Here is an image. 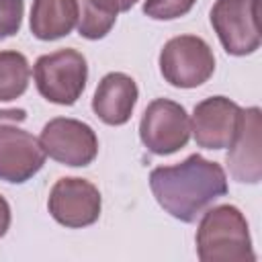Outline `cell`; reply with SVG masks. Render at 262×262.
Instances as JSON below:
<instances>
[{
  "label": "cell",
  "instance_id": "obj_18",
  "mask_svg": "<svg viewBox=\"0 0 262 262\" xmlns=\"http://www.w3.org/2000/svg\"><path fill=\"white\" fill-rule=\"evenodd\" d=\"M27 119L25 108H0V123H20Z\"/></svg>",
  "mask_w": 262,
  "mask_h": 262
},
{
  "label": "cell",
  "instance_id": "obj_19",
  "mask_svg": "<svg viewBox=\"0 0 262 262\" xmlns=\"http://www.w3.org/2000/svg\"><path fill=\"white\" fill-rule=\"evenodd\" d=\"M8 227H10V207L6 199L0 194V237L8 231Z\"/></svg>",
  "mask_w": 262,
  "mask_h": 262
},
{
  "label": "cell",
  "instance_id": "obj_10",
  "mask_svg": "<svg viewBox=\"0 0 262 262\" xmlns=\"http://www.w3.org/2000/svg\"><path fill=\"white\" fill-rule=\"evenodd\" d=\"M239 113L242 108L225 96H211L201 100L194 106L190 123V133L194 135L196 145L205 149L229 147L237 129Z\"/></svg>",
  "mask_w": 262,
  "mask_h": 262
},
{
  "label": "cell",
  "instance_id": "obj_11",
  "mask_svg": "<svg viewBox=\"0 0 262 262\" xmlns=\"http://www.w3.org/2000/svg\"><path fill=\"white\" fill-rule=\"evenodd\" d=\"M260 108L250 106L242 108L235 135L229 143V151L225 156L229 174L237 182L256 184L262 178L260 164Z\"/></svg>",
  "mask_w": 262,
  "mask_h": 262
},
{
  "label": "cell",
  "instance_id": "obj_8",
  "mask_svg": "<svg viewBox=\"0 0 262 262\" xmlns=\"http://www.w3.org/2000/svg\"><path fill=\"white\" fill-rule=\"evenodd\" d=\"M102 199L98 188L84 178H59L47 201L51 217L63 227H88L100 217Z\"/></svg>",
  "mask_w": 262,
  "mask_h": 262
},
{
  "label": "cell",
  "instance_id": "obj_14",
  "mask_svg": "<svg viewBox=\"0 0 262 262\" xmlns=\"http://www.w3.org/2000/svg\"><path fill=\"white\" fill-rule=\"evenodd\" d=\"M78 2V33L84 39H102L115 25L121 12L119 0H76Z\"/></svg>",
  "mask_w": 262,
  "mask_h": 262
},
{
  "label": "cell",
  "instance_id": "obj_16",
  "mask_svg": "<svg viewBox=\"0 0 262 262\" xmlns=\"http://www.w3.org/2000/svg\"><path fill=\"white\" fill-rule=\"evenodd\" d=\"M196 0H145L143 14L154 20H174L190 12Z\"/></svg>",
  "mask_w": 262,
  "mask_h": 262
},
{
  "label": "cell",
  "instance_id": "obj_6",
  "mask_svg": "<svg viewBox=\"0 0 262 262\" xmlns=\"http://www.w3.org/2000/svg\"><path fill=\"white\" fill-rule=\"evenodd\" d=\"M139 137L156 156H170L182 149L190 139V121L184 106L168 98L151 100L141 117Z\"/></svg>",
  "mask_w": 262,
  "mask_h": 262
},
{
  "label": "cell",
  "instance_id": "obj_15",
  "mask_svg": "<svg viewBox=\"0 0 262 262\" xmlns=\"http://www.w3.org/2000/svg\"><path fill=\"white\" fill-rule=\"evenodd\" d=\"M31 68L23 53L0 51V102H8L25 94Z\"/></svg>",
  "mask_w": 262,
  "mask_h": 262
},
{
  "label": "cell",
  "instance_id": "obj_3",
  "mask_svg": "<svg viewBox=\"0 0 262 262\" xmlns=\"http://www.w3.org/2000/svg\"><path fill=\"white\" fill-rule=\"evenodd\" d=\"M33 76L35 86L45 100L70 106L82 96L86 88V57L76 49H59L41 55L35 61Z\"/></svg>",
  "mask_w": 262,
  "mask_h": 262
},
{
  "label": "cell",
  "instance_id": "obj_17",
  "mask_svg": "<svg viewBox=\"0 0 262 262\" xmlns=\"http://www.w3.org/2000/svg\"><path fill=\"white\" fill-rule=\"evenodd\" d=\"M25 0H0V41L18 33Z\"/></svg>",
  "mask_w": 262,
  "mask_h": 262
},
{
  "label": "cell",
  "instance_id": "obj_9",
  "mask_svg": "<svg viewBox=\"0 0 262 262\" xmlns=\"http://www.w3.org/2000/svg\"><path fill=\"white\" fill-rule=\"evenodd\" d=\"M45 164V151L29 131L0 123V180L23 184Z\"/></svg>",
  "mask_w": 262,
  "mask_h": 262
},
{
  "label": "cell",
  "instance_id": "obj_5",
  "mask_svg": "<svg viewBox=\"0 0 262 262\" xmlns=\"http://www.w3.org/2000/svg\"><path fill=\"white\" fill-rule=\"evenodd\" d=\"M260 0H217L211 25L229 55H250L260 47Z\"/></svg>",
  "mask_w": 262,
  "mask_h": 262
},
{
  "label": "cell",
  "instance_id": "obj_1",
  "mask_svg": "<svg viewBox=\"0 0 262 262\" xmlns=\"http://www.w3.org/2000/svg\"><path fill=\"white\" fill-rule=\"evenodd\" d=\"M149 186L158 205L184 223L196 221L219 196L227 194L223 168L199 154L188 156L176 166L154 168Z\"/></svg>",
  "mask_w": 262,
  "mask_h": 262
},
{
  "label": "cell",
  "instance_id": "obj_12",
  "mask_svg": "<svg viewBox=\"0 0 262 262\" xmlns=\"http://www.w3.org/2000/svg\"><path fill=\"white\" fill-rule=\"evenodd\" d=\"M137 84L123 72L106 74L94 92L92 111L106 125H125L137 102Z\"/></svg>",
  "mask_w": 262,
  "mask_h": 262
},
{
  "label": "cell",
  "instance_id": "obj_4",
  "mask_svg": "<svg viewBox=\"0 0 262 262\" xmlns=\"http://www.w3.org/2000/svg\"><path fill=\"white\" fill-rule=\"evenodd\" d=\"M160 72L176 88H196L215 72L211 47L196 35L172 37L160 53Z\"/></svg>",
  "mask_w": 262,
  "mask_h": 262
},
{
  "label": "cell",
  "instance_id": "obj_13",
  "mask_svg": "<svg viewBox=\"0 0 262 262\" xmlns=\"http://www.w3.org/2000/svg\"><path fill=\"white\" fill-rule=\"evenodd\" d=\"M78 23L76 0H33L31 33L41 41H55L72 33Z\"/></svg>",
  "mask_w": 262,
  "mask_h": 262
},
{
  "label": "cell",
  "instance_id": "obj_7",
  "mask_svg": "<svg viewBox=\"0 0 262 262\" xmlns=\"http://www.w3.org/2000/svg\"><path fill=\"white\" fill-rule=\"evenodd\" d=\"M39 143L45 156L74 168L92 164L98 154V139L92 127L66 117L51 119L43 127Z\"/></svg>",
  "mask_w": 262,
  "mask_h": 262
},
{
  "label": "cell",
  "instance_id": "obj_2",
  "mask_svg": "<svg viewBox=\"0 0 262 262\" xmlns=\"http://www.w3.org/2000/svg\"><path fill=\"white\" fill-rule=\"evenodd\" d=\"M196 256L201 262H254L252 239L244 213L233 205L209 209L196 229Z\"/></svg>",
  "mask_w": 262,
  "mask_h": 262
}]
</instances>
